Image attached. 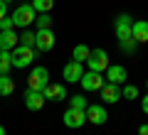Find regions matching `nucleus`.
<instances>
[{"instance_id":"nucleus-1","label":"nucleus","mask_w":148,"mask_h":135,"mask_svg":"<svg viewBox=\"0 0 148 135\" xmlns=\"http://www.w3.org/2000/svg\"><path fill=\"white\" fill-rule=\"evenodd\" d=\"M10 57H12V66L15 69H27L37 59V49L35 47H25V44H17L10 52Z\"/></svg>"},{"instance_id":"nucleus-2","label":"nucleus","mask_w":148,"mask_h":135,"mask_svg":"<svg viewBox=\"0 0 148 135\" xmlns=\"http://www.w3.org/2000/svg\"><path fill=\"white\" fill-rule=\"evenodd\" d=\"M37 12L35 7H32V3H22V5L15 7V12H12V20H15V27H22V30H27V27L35 22Z\"/></svg>"},{"instance_id":"nucleus-3","label":"nucleus","mask_w":148,"mask_h":135,"mask_svg":"<svg viewBox=\"0 0 148 135\" xmlns=\"http://www.w3.org/2000/svg\"><path fill=\"white\" fill-rule=\"evenodd\" d=\"M109 54L104 52V49H91V54H89V59H86V66H89V71H99V74H104L106 69H109Z\"/></svg>"},{"instance_id":"nucleus-4","label":"nucleus","mask_w":148,"mask_h":135,"mask_svg":"<svg viewBox=\"0 0 148 135\" xmlns=\"http://www.w3.org/2000/svg\"><path fill=\"white\" fill-rule=\"evenodd\" d=\"M49 83V71L45 66H35L27 76V88H35V91H45V86Z\"/></svg>"},{"instance_id":"nucleus-5","label":"nucleus","mask_w":148,"mask_h":135,"mask_svg":"<svg viewBox=\"0 0 148 135\" xmlns=\"http://www.w3.org/2000/svg\"><path fill=\"white\" fill-rule=\"evenodd\" d=\"M62 120H64L67 128L79 130L82 125L86 123V111H82V108H67V111H64V115H62Z\"/></svg>"},{"instance_id":"nucleus-6","label":"nucleus","mask_w":148,"mask_h":135,"mask_svg":"<svg viewBox=\"0 0 148 135\" xmlns=\"http://www.w3.org/2000/svg\"><path fill=\"white\" fill-rule=\"evenodd\" d=\"M82 88L84 91H101V86L106 83V76L99 71H84V76H82Z\"/></svg>"},{"instance_id":"nucleus-7","label":"nucleus","mask_w":148,"mask_h":135,"mask_svg":"<svg viewBox=\"0 0 148 135\" xmlns=\"http://www.w3.org/2000/svg\"><path fill=\"white\" fill-rule=\"evenodd\" d=\"M116 37H119V42L131 39L133 37V17L126 15V12L116 17Z\"/></svg>"},{"instance_id":"nucleus-8","label":"nucleus","mask_w":148,"mask_h":135,"mask_svg":"<svg viewBox=\"0 0 148 135\" xmlns=\"http://www.w3.org/2000/svg\"><path fill=\"white\" fill-rule=\"evenodd\" d=\"M35 49L37 52L54 49V32L52 30H35Z\"/></svg>"},{"instance_id":"nucleus-9","label":"nucleus","mask_w":148,"mask_h":135,"mask_svg":"<svg viewBox=\"0 0 148 135\" xmlns=\"http://www.w3.org/2000/svg\"><path fill=\"white\" fill-rule=\"evenodd\" d=\"M106 120H109V113H106V108L101 103H89V106H86V123L104 125Z\"/></svg>"},{"instance_id":"nucleus-10","label":"nucleus","mask_w":148,"mask_h":135,"mask_svg":"<svg viewBox=\"0 0 148 135\" xmlns=\"http://www.w3.org/2000/svg\"><path fill=\"white\" fill-rule=\"evenodd\" d=\"M62 76H64V81H67V83L82 81V76H84V69H82V64H79V62H74V59H72L69 64H64Z\"/></svg>"},{"instance_id":"nucleus-11","label":"nucleus","mask_w":148,"mask_h":135,"mask_svg":"<svg viewBox=\"0 0 148 135\" xmlns=\"http://www.w3.org/2000/svg\"><path fill=\"white\" fill-rule=\"evenodd\" d=\"M45 103H47V98H45L42 91H35V88H27L25 91V106L30 111H40Z\"/></svg>"},{"instance_id":"nucleus-12","label":"nucleus","mask_w":148,"mask_h":135,"mask_svg":"<svg viewBox=\"0 0 148 135\" xmlns=\"http://www.w3.org/2000/svg\"><path fill=\"white\" fill-rule=\"evenodd\" d=\"M45 98L47 101H54V103H57V101H64L67 98V88H64V83H52L49 81L47 86H45Z\"/></svg>"},{"instance_id":"nucleus-13","label":"nucleus","mask_w":148,"mask_h":135,"mask_svg":"<svg viewBox=\"0 0 148 135\" xmlns=\"http://www.w3.org/2000/svg\"><path fill=\"white\" fill-rule=\"evenodd\" d=\"M126 76H128L126 66H121V64H109V69H106V81L109 83H119L121 86L126 81Z\"/></svg>"},{"instance_id":"nucleus-14","label":"nucleus","mask_w":148,"mask_h":135,"mask_svg":"<svg viewBox=\"0 0 148 135\" xmlns=\"http://www.w3.org/2000/svg\"><path fill=\"white\" fill-rule=\"evenodd\" d=\"M99 94H101V101H104V103H116V101H121V88H119V83L106 81Z\"/></svg>"},{"instance_id":"nucleus-15","label":"nucleus","mask_w":148,"mask_h":135,"mask_svg":"<svg viewBox=\"0 0 148 135\" xmlns=\"http://www.w3.org/2000/svg\"><path fill=\"white\" fill-rule=\"evenodd\" d=\"M17 44H20V37L15 35V30H0V49L12 52Z\"/></svg>"},{"instance_id":"nucleus-16","label":"nucleus","mask_w":148,"mask_h":135,"mask_svg":"<svg viewBox=\"0 0 148 135\" xmlns=\"http://www.w3.org/2000/svg\"><path fill=\"white\" fill-rule=\"evenodd\" d=\"M133 39L138 44H146L148 42V20H136L133 22Z\"/></svg>"},{"instance_id":"nucleus-17","label":"nucleus","mask_w":148,"mask_h":135,"mask_svg":"<svg viewBox=\"0 0 148 135\" xmlns=\"http://www.w3.org/2000/svg\"><path fill=\"white\" fill-rule=\"evenodd\" d=\"M15 94V81L10 79V74H0V96Z\"/></svg>"},{"instance_id":"nucleus-18","label":"nucleus","mask_w":148,"mask_h":135,"mask_svg":"<svg viewBox=\"0 0 148 135\" xmlns=\"http://www.w3.org/2000/svg\"><path fill=\"white\" fill-rule=\"evenodd\" d=\"M89 54H91V49L86 47V44H77V47H74V52H72V59H74V62H79V64H86Z\"/></svg>"},{"instance_id":"nucleus-19","label":"nucleus","mask_w":148,"mask_h":135,"mask_svg":"<svg viewBox=\"0 0 148 135\" xmlns=\"http://www.w3.org/2000/svg\"><path fill=\"white\" fill-rule=\"evenodd\" d=\"M35 25H37V30H52V17H49V12H37Z\"/></svg>"},{"instance_id":"nucleus-20","label":"nucleus","mask_w":148,"mask_h":135,"mask_svg":"<svg viewBox=\"0 0 148 135\" xmlns=\"http://www.w3.org/2000/svg\"><path fill=\"white\" fill-rule=\"evenodd\" d=\"M10 69H12V57H10V52L0 49V74H8Z\"/></svg>"},{"instance_id":"nucleus-21","label":"nucleus","mask_w":148,"mask_h":135,"mask_svg":"<svg viewBox=\"0 0 148 135\" xmlns=\"http://www.w3.org/2000/svg\"><path fill=\"white\" fill-rule=\"evenodd\" d=\"M32 7L35 12H49L54 7V0H32Z\"/></svg>"},{"instance_id":"nucleus-22","label":"nucleus","mask_w":148,"mask_h":135,"mask_svg":"<svg viewBox=\"0 0 148 135\" xmlns=\"http://www.w3.org/2000/svg\"><path fill=\"white\" fill-rule=\"evenodd\" d=\"M121 98H128V101L138 98V88L133 86V83H126V86L121 88Z\"/></svg>"},{"instance_id":"nucleus-23","label":"nucleus","mask_w":148,"mask_h":135,"mask_svg":"<svg viewBox=\"0 0 148 135\" xmlns=\"http://www.w3.org/2000/svg\"><path fill=\"white\" fill-rule=\"evenodd\" d=\"M86 106H89V101H86L84 96H72V98H69V108H82V111H86Z\"/></svg>"},{"instance_id":"nucleus-24","label":"nucleus","mask_w":148,"mask_h":135,"mask_svg":"<svg viewBox=\"0 0 148 135\" xmlns=\"http://www.w3.org/2000/svg\"><path fill=\"white\" fill-rule=\"evenodd\" d=\"M119 44H121V49H123L126 54H136V49H138V42L133 39V37H131V39H123V42H119Z\"/></svg>"},{"instance_id":"nucleus-25","label":"nucleus","mask_w":148,"mask_h":135,"mask_svg":"<svg viewBox=\"0 0 148 135\" xmlns=\"http://www.w3.org/2000/svg\"><path fill=\"white\" fill-rule=\"evenodd\" d=\"M20 44H25V47H35V32L32 30H25L20 35Z\"/></svg>"},{"instance_id":"nucleus-26","label":"nucleus","mask_w":148,"mask_h":135,"mask_svg":"<svg viewBox=\"0 0 148 135\" xmlns=\"http://www.w3.org/2000/svg\"><path fill=\"white\" fill-rule=\"evenodd\" d=\"M0 30H15V20L12 17H3L0 20Z\"/></svg>"},{"instance_id":"nucleus-27","label":"nucleus","mask_w":148,"mask_h":135,"mask_svg":"<svg viewBox=\"0 0 148 135\" xmlns=\"http://www.w3.org/2000/svg\"><path fill=\"white\" fill-rule=\"evenodd\" d=\"M3 17H8V3L5 0H0V20H3Z\"/></svg>"},{"instance_id":"nucleus-28","label":"nucleus","mask_w":148,"mask_h":135,"mask_svg":"<svg viewBox=\"0 0 148 135\" xmlns=\"http://www.w3.org/2000/svg\"><path fill=\"white\" fill-rule=\"evenodd\" d=\"M141 111H143V113L148 115V94H146V96L141 98Z\"/></svg>"},{"instance_id":"nucleus-29","label":"nucleus","mask_w":148,"mask_h":135,"mask_svg":"<svg viewBox=\"0 0 148 135\" xmlns=\"http://www.w3.org/2000/svg\"><path fill=\"white\" fill-rule=\"evenodd\" d=\"M138 135H148V123H143L141 128H138Z\"/></svg>"},{"instance_id":"nucleus-30","label":"nucleus","mask_w":148,"mask_h":135,"mask_svg":"<svg viewBox=\"0 0 148 135\" xmlns=\"http://www.w3.org/2000/svg\"><path fill=\"white\" fill-rule=\"evenodd\" d=\"M0 135H5V128H3V125H0Z\"/></svg>"},{"instance_id":"nucleus-31","label":"nucleus","mask_w":148,"mask_h":135,"mask_svg":"<svg viewBox=\"0 0 148 135\" xmlns=\"http://www.w3.org/2000/svg\"><path fill=\"white\" fill-rule=\"evenodd\" d=\"M5 3H12V0H5Z\"/></svg>"},{"instance_id":"nucleus-32","label":"nucleus","mask_w":148,"mask_h":135,"mask_svg":"<svg viewBox=\"0 0 148 135\" xmlns=\"http://www.w3.org/2000/svg\"><path fill=\"white\" fill-rule=\"evenodd\" d=\"M146 86H148V79H146Z\"/></svg>"}]
</instances>
